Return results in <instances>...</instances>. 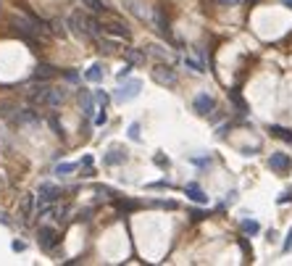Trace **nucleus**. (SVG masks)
<instances>
[{"instance_id":"4468645a","label":"nucleus","mask_w":292,"mask_h":266,"mask_svg":"<svg viewBox=\"0 0 292 266\" xmlns=\"http://www.w3.org/2000/svg\"><path fill=\"white\" fill-rule=\"evenodd\" d=\"M79 103H82V111H85V116H93L95 103H93V95H90L87 90H82V93H79Z\"/></svg>"},{"instance_id":"b1692460","label":"nucleus","mask_w":292,"mask_h":266,"mask_svg":"<svg viewBox=\"0 0 292 266\" xmlns=\"http://www.w3.org/2000/svg\"><path fill=\"white\" fill-rule=\"evenodd\" d=\"M129 74H132V63H129V66H124L121 71H118V74H116V79H118V82H124L126 77H129Z\"/></svg>"},{"instance_id":"cd10ccee","label":"nucleus","mask_w":292,"mask_h":266,"mask_svg":"<svg viewBox=\"0 0 292 266\" xmlns=\"http://www.w3.org/2000/svg\"><path fill=\"white\" fill-rule=\"evenodd\" d=\"M213 3H218V5H237L240 0H213Z\"/></svg>"},{"instance_id":"f3484780","label":"nucleus","mask_w":292,"mask_h":266,"mask_svg":"<svg viewBox=\"0 0 292 266\" xmlns=\"http://www.w3.org/2000/svg\"><path fill=\"white\" fill-rule=\"evenodd\" d=\"M124 161H126V155L121 150H108V155H105L108 166H116V163H124Z\"/></svg>"},{"instance_id":"5701e85b","label":"nucleus","mask_w":292,"mask_h":266,"mask_svg":"<svg viewBox=\"0 0 292 266\" xmlns=\"http://www.w3.org/2000/svg\"><path fill=\"white\" fill-rule=\"evenodd\" d=\"M129 140L140 142V124H132V127H129Z\"/></svg>"},{"instance_id":"1a4fd4ad","label":"nucleus","mask_w":292,"mask_h":266,"mask_svg":"<svg viewBox=\"0 0 292 266\" xmlns=\"http://www.w3.org/2000/svg\"><path fill=\"white\" fill-rule=\"evenodd\" d=\"M193 108L200 114V116H208L213 111V98L211 95H205V93H200L197 98H195V103H193Z\"/></svg>"},{"instance_id":"2f4dec72","label":"nucleus","mask_w":292,"mask_h":266,"mask_svg":"<svg viewBox=\"0 0 292 266\" xmlns=\"http://www.w3.org/2000/svg\"><path fill=\"white\" fill-rule=\"evenodd\" d=\"M105 119H108V116H105V108H103V114H97L95 122H97V124H105Z\"/></svg>"},{"instance_id":"4be33fe9","label":"nucleus","mask_w":292,"mask_h":266,"mask_svg":"<svg viewBox=\"0 0 292 266\" xmlns=\"http://www.w3.org/2000/svg\"><path fill=\"white\" fill-rule=\"evenodd\" d=\"M148 53H150V56H156V58H166V50H163L161 45H150Z\"/></svg>"},{"instance_id":"a211bd4d","label":"nucleus","mask_w":292,"mask_h":266,"mask_svg":"<svg viewBox=\"0 0 292 266\" xmlns=\"http://www.w3.org/2000/svg\"><path fill=\"white\" fill-rule=\"evenodd\" d=\"M85 5L93 11L95 16H100V13H105V0H85Z\"/></svg>"},{"instance_id":"6ab92c4d","label":"nucleus","mask_w":292,"mask_h":266,"mask_svg":"<svg viewBox=\"0 0 292 266\" xmlns=\"http://www.w3.org/2000/svg\"><path fill=\"white\" fill-rule=\"evenodd\" d=\"M261 229V224L255 222V219H242V232L245 235H255Z\"/></svg>"},{"instance_id":"6e6552de","label":"nucleus","mask_w":292,"mask_h":266,"mask_svg":"<svg viewBox=\"0 0 292 266\" xmlns=\"http://www.w3.org/2000/svg\"><path fill=\"white\" fill-rule=\"evenodd\" d=\"M58 187L56 185H42L40 187V195H37V206H48V203H56L58 200Z\"/></svg>"},{"instance_id":"473e14b6","label":"nucleus","mask_w":292,"mask_h":266,"mask_svg":"<svg viewBox=\"0 0 292 266\" xmlns=\"http://www.w3.org/2000/svg\"><path fill=\"white\" fill-rule=\"evenodd\" d=\"M285 3H287V5H290V8H292V0H285Z\"/></svg>"},{"instance_id":"aec40b11","label":"nucleus","mask_w":292,"mask_h":266,"mask_svg":"<svg viewBox=\"0 0 292 266\" xmlns=\"http://www.w3.org/2000/svg\"><path fill=\"white\" fill-rule=\"evenodd\" d=\"M271 134L279 137V140H285V142H292V132L285 130V127H271Z\"/></svg>"},{"instance_id":"412c9836","label":"nucleus","mask_w":292,"mask_h":266,"mask_svg":"<svg viewBox=\"0 0 292 266\" xmlns=\"http://www.w3.org/2000/svg\"><path fill=\"white\" fill-rule=\"evenodd\" d=\"M74 169H77V163H58V166H56V174H58V177H69Z\"/></svg>"},{"instance_id":"7c9ffc66","label":"nucleus","mask_w":292,"mask_h":266,"mask_svg":"<svg viewBox=\"0 0 292 266\" xmlns=\"http://www.w3.org/2000/svg\"><path fill=\"white\" fill-rule=\"evenodd\" d=\"M290 200H292V192H285V195L279 198V203H290Z\"/></svg>"},{"instance_id":"c756f323","label":"nucleus","mask_w":292,"mask_h":266,"mask_svg":"<svg viewBox=\"0 0 292 266\" xmlns=\"http://www.w3.org/2000/svg\"><path fill=\"white\" fill-rule=\"evenodd\" d=\"M66 79H69V82H77L79 74H77V71H66Z\"/></svg>"},{"instance_id":"ddd939ff","label":"nucleus","mask_w":292,"mask_h":266,"mask_svg":"<svg viewBox=\"0 0 292 266\" xmlns=\"http://www.w3.org/2000/svg\"><path fill=\"white\" fill-rule=\"evenodd\" d=\"M153 21H156V26H158V32H161V34H166V37H171L169 21L163 19V11H161V8H156V11H153Z\"/></svg>"},{"instance_id":"423d86ee","label":"nucleus","mask_w":292,"mask_h":266,"mask_svg":"<svg viewBox=\"0 0 292 266\" xmlns=\"http://www.w3.org/2000/svg\"><path fill=\"white\" fill-rule=\"evenodd\" d=\"M103 32H108L111 37H118V40H129L132 37L129 26H126L124 21H118V19H111L108 24H103Z\"/></svg>"},{"instance_id":"a878e982","label":"nucleus","mask_w":292,"mask_h":266,"mask_svg":"<svg viewBox=\"0 0 292 266\" xmlns=\"http://www.w3.org/2000/svg\"><path fill=\"white\" fill-rule=\"evenodd\" d=\"M185 66H190L193 71H203V66H200L197 61H193V58H185Z\"/></svg>"},{"instance_id":"bb28decb","label":"nucleus","mask_w":292,"mask_h":266,"mask_svg":"<svg viewBox=\"0 0 292 266\" xmlns=\"http://www.w3.org/2000/svg\"><path fill=\"white\" fill-rule=\"evenodd\" d=\"M95 100H97V103H100V106H103V108L108 106V95H105V93H100V90H97V93H95Z\"/></svg>"},{"instance_id":"2eb2a0df","label":"nucleus","mask_w":292,"mask_h":266,"mask_svg":"<svg viewBox=\"0 0 292 266\" xmlns=\"http://www.w3.org/2000/svg\"><path fill=\"white\" fill-rule=\"evenodd\" d=\"M103 66H100V63H93V66H90L87 71H85V79L87 82H103Z\"/></svg>"},{"instance_id":"0eeeda50","label":"nucleus","mask_w":292,"mask_h":266,"mask_svg":"<svg viewBox=\"0 0 292 266\" xmlns=\"http://www.w3.org/2000/svg\"><path fill=\"white\" fill-rule=\"evenodd\" d=\"M37 240H40L42 251H53V248L58 245V232L53 227H42L40 232H37Z\"/></svg>"},{"instance_id":"dca6fc26","label":"nucleus","mask_w":292,"mask_h":266,"mask_svg":"<svg viewBox=\"0 0 292 266\" xmlns=\"http://www.w3.org/2000/svg\"><path fill=\"white\" fill-rule=\"evenodd\" d=\"M124 58L137 66V63H142V61H145V53H142V50H134V48H126V50H124Z\"/></svg>"},{"instance_id":"9b49d317","label":"nucleus","mask_w":292,"mask_h":266,"mask_svg":"<svg viewBox=\"0 0 292 266\" xmlns=\"http://www.w3.org/2000/svg\"><path fill=\"white\" fill-rule=\"evenodd\" d=\"M58 71H56V66H50V63H40L37 69H34V79H40V82H45V79H53Z\"/></svg>"},{"instance_id":"20e7f679","label":"nucleus","mask_w":292,"mask_h":266,"mask_svg":"<svg viewBox=\"0 0 292 266\" xmlns=\"http://www.w3.org/2000/svg\"><path fill=\"white\" fill-rule=\"evenodd\" d=\"M269 169L274 174H287L292 169V158L287 153H271L269 155Z\"/></svg>"},{"instance_id":"39448f33","label":"nucleus","mask_w":292,"mask_h":266,"mask_svg":"<svg viewBox=\"0 0 292 266\" xmlns=\"http://www.w3.org/2000/svg\"><path fill=\"white\" fill-rule=\"evenodd\" d=\"M140 90H142V82L140 79H132V82H126L124 87H118L113 98L118 100V103H126V100H132V98L140 95Z\"/></svg>"},{"instance_id":"7ed1b4c3","label":"nucleus","mask_w":292,"mask_h":266,"mask_svg":"<svg viewBox=\"0 0 292 266\" xmlns=\"http://www.w3.org/2000/svg\"><path fill=\"white\" fill-rule=\"evenodd\" d=\"M153 79H156L158 85H166V87H177V82H179L177 71L171 66H166V63H161V66L153 69Z\"/></svg>"},{"instance_id":"f257e3e1","label":"nucleus","mask_w":292,"mask_h":266,"mask_svg":"<svg viewBox=\"0 0 292 266\" xmlns=\"http://www.w3.org/2000/svg\"><path fill=\"white\" fill-rule=\"evenodd\" d=\"M69 29L77 34V37H85V40H97L103 37V26L95 16H87L82 11H74L69 16Z\"/></svg>"},{"instance_id":"f03ea898","label":"nucleus","mask_w":292,"mask_h":266,"mask_svg":"<svg viewBox=\"0 0 292 266\" xmlns=\"http://www.w3.org/2000/svg\"><path fill=\"white\" fill-rule=\"evenodd\" d=\"M29 100L37 106H48V108H58L63 100H66V90H58V87H48V85H37L32 87L29 93Z\"/></svg>"},{"instance_id":"9d476101","label":"nucleus","mask_w":292,"mask_h":266,"mask_svg":"<svg viewBox=\"0 0 292 266\" xmlns=\"http://www.w3.org/2000/svg\"><path fill=\"white\" fill-rule=\"evenodd\" d=\"M34 206H37V195H32V192H29V195H24V198H21V208H19V214H21L24 222H29V219H32Z\"/></svg>"},{"instance_id":"393cba45","label":"nucleus","mask_w":292,"mask_h":266,"mask_svg":"<svg viewBox=\"0 0 292 266\" xmlns=\"http://www.w3.org/2000/svg\"><path fill=\"white\" fill-rule=\"evenodd\" d=\"M50 127L56 130V134H63V127H61V122H58V116H50Z\"/></svg>"},{"instance_id":"c85d7f7f","label":"nucleus","mask_w":292,"mask_h":266,"mask_svg":"<svg viewBox=\"0 0 292 266\" xmlns=\"http://www.w3.org/2000/svg\"><path fill=\"white\" fill-rule=\"evenodd\" d=\"M290 248H292V229L287 232V240H285V251H290Z\"/></svg>"},{"instance_id":"f8f14e48","label":"nucleus","mask_w":292,"mask_h":266,"mask_svg":"<svg viewBox=\"0 0 292 266\" xmlns=\"http://www.w3.org/2000/svg\"><path fill=\"white\" fill-rule=\"evenodd\" d=\"M185 192H187L190 200H195V203H208V195H203V190H200L195 182H190V185L185 187Z\"/></svg>"}]
</instances>
